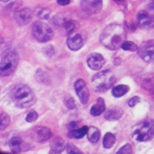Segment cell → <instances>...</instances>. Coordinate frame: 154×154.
Listing matches in <instances>:
<instances>
[{"label":"cell","instance_id":"6da1fadb","mask_svg":"<svg viewBox=\"0 0 154 154\" xmlns=\"http://www.w3.org/2000/svg\"><path fill=\"white\" fill-rule=\"evenodd\" d=\"M125 38L124 28L121 25L115 23L107 25L102 30L100 35L101 43L111 50H116L121 48Z\"/></svg>","mask_w":154,"mask_h":154},{"label":"cell","instance_id":"7a4b0ae2","mask_svg":"<svg viewBox=\"0 0 154 154\" xmlns=\"http://www.w3.org/2000/svg\"><path fill=\"white\" fill-rule=\"evenodd\" d=\"M10 97L14 105L20 108H28L35 102V97L32 90L22 84L16 85L11 88Z\"/></svg>","mask_w":154,"mask_h":154},{"label":"cell","instance_id":"3957f363","mask_svg":"<svg viewBox=\"0 0 154 154\" xmlns=\"http://www.w3.org/2000/svg\"><path fill=\"white\" fill-rule=\"evenodd\" d=\"M116 78L109 70H104L95 74L91 79V83L96 92H105L115 83Z\"/></svg>","mask_w":154,"mask_h":154},{"label":"cell","instance_id":"277c9868","mask_svg":"<svg viewBox=\"0 0 154 154\" xmlns=\"http://www.w3.org/2000/svg\"><path fill=\"white\" fill-rule=\"evenodd\" d=\"M132 137L138 141H146L154 137V120L141 121L132 128Z\"/></svg>","mask_w":154,"mask_h":154},{"label":"cell","instance_id":"5b68a950","mask_svg":"<svg viewBox=\"0 0 154 154\" xmlns=\"http://www.w3.org/2000/svg\"><path fill=\"white\" fill-rule=\"evenodd\" d=\"M19 62L18 55L13 51L7 52L1 60L0 73L2 76H7L12 74L16 70Z\"/></svg>","mask_w":154,"mask_h":154},{"label":"cell","instance_id":"8992f818","mask_svg":"<svg viewBox=\"0 0 154 154\" xmlns=\"http://www.w3.org/2000/svg\"><path fill=\"white\" fill-rule=\"evenodd\" d=\"M32 33L38 42L45 43L49 41L53 37L52 28L46 23L41 21H35L32 26Z\"/></svg>","mask_w":154,"mask_h":154},{"label":"cell","instance_id":"52a82bcc","mask_svg":"<svg viewBox=\"0 0 154 154\" xmlns=\"http://www.w3.org/2000/svg\"><path fill=\"white\" fill-rule=\"evenodd\" d=\"M139 56L146 63H154V40L143 43L138 49Z\"/></svg>","mask_w":154,"mask_h":154},{"label":"cell","instance_id":"ba28073f","mask_svg":"<svg viewBox=\"0 0 154 154\" xmlns=\"http://www.w3.org/2000/svg\"><path fill=\"white\" fill-rule=\"evenodd\" d=\"M74 88L77 96L81 103L85 105L87 103L90 93L85 82L82 79H79L74 83Z\"/></svg>","mask_w":154,"mask_h":154},{"label":"cell","instance_id":"9c48e42d","mask_svg":"<svg viewBox=\"0 0 154 154\" xmlns=\"http://www.w3.org/2000/svg\"><path fill=\"white\" fill-rule=\"evenodd\" d=\"M137 20L140 28L151 29L154 27V17L146 11H139L137 16Z\"/></svg>","mask_w":154,"mask_h":154},{"label":"cell","instance_id":"30bf717a","mask_svg":"<svg viewBox=\"0 0 154 154\" xmlns=\"http://www.w3.org/2000/svg\"><path fill=\"white\" fill-rule=\"evenodd\" d=\"M33 13L29 8H23L14 14V19L16 23L20 26H24L29 23L32 18Z\"/></svg>","mask_w":154,"mask_h":154},{"label":"cell","instance_id":"8fae6325","mask_svg":"<svg viewBox=\"0 0 154 154\" xmlns=\"http://www.w3.org/2000/svg\"><path fill=\"white\" fill-rule=\"evenodd\" d=\"M81 9L89 14L97 13L102 7V0H81Z\"/></svg>","mask_w":154,"mask_h":154},{"label":"cell","instance_id":"7c38bea8","mask_svg":"<svg viewBox=\"0 0 154 154\" xmlns=\"http://www.w3.org/2000/svg\"><path fill=\"white\" fill-rule=\"evenodd\" d=\"M103 57L99 53L94 52L91 54L87 59V64L88 67L94 70L100 69L105 64Z\"/></svg>","mask_w":154,"mask_h":154},{"label":"cell","instance_id":"4fadbf2b","mask_svg":"<svg viewBox=\"0 0 154 154\" xmlns=\"http://www.w3.org/2000/svg\"><path fill=\"white\" fill-rule=\"evenodd\" d=\"M67 47L72 51H76L81 48L83 45L82 36L79 33H71L69 35L66 41Z\"/></svg>","mask_w":154,"mask_h":154},{"label":"cell","instance_id":"5bb4252c","mask_svg":"<svg viewBox=\"0 0 154 154\" xmlns=\"http://www.w3.org/2000/svg\"><path fill=\"white\" fill-rule=\"evenodd\" d=\"M65 147L66 144L64 140L60 137H57L50 143V150L48 154H61Z\"/></svg>","mask_w":154,"mask_h":154},{"label":"cell","instance_id":"9a60e30c","mask_svg":"<svg viewBox=\"0 0 154 154\" xmlns=\"http://www.w3.org/2000/svg\"><path fill=\"white\" fill-rule=\"evenodd\" d=\"M52 133L51 130L45 126H39L37 128L35 131V138L38 142L45 141L51 138Z\"/></svg>","mask_w":154,"mask_h":154},{"label":"cell","instance_id":"2e32d148","mask_svg":"<svg viewBox=\"0 0 154 154\" xmlns=\"http://www.w3.org/2000/svg\"><path fill=\"white\" fill-rule=\"evenodd\" d=\"M123 112L119 106H114L109 108L105 114L104 118L108 121H115L120 119L123 116Z\"/></svg>","mask_w":154,"mask_h":154},{"label":"cell","instance_id":"e0dca14e","mask_svg":"<svg viewBox=\"0 0 154 154\" xmlns=\"http://www.w3.org/2000/svg\"><path fill=\"white\" fill-rule=\"evenodd\" d=\"M105 109V104L102 97H98L97 102L90 108V114L93 116H99Z\"/></svg>","mask_w":154,"mask_h":154},{"label":"cell","instance_id":"ac0fdd59","mask_svg":"<svg viewBox=\"0 0 154 154\" xmlns=\"http://www.w3.org/2000/svg\"><path fill=\"white\" fill-rule=\"evenodd\" d=\"M140 83L144 89L154 92V75L152 74H146L143 76Z\"/></svg>","mask_w":154,"mask_h":154},{"label":"cell","instance_id":"d6986e66","mask_svg":"<svg viewBox=\"0 0 154 154\" xmlns=\"http://www.w3.org/2000/svg\"><path fill=\"white\" fill-rule=\"evenodd\" d=\"M88 127L84 126L79 129H75L71 131H69L67 134V136L69 138L72 139H81L83 138L88 132Z\"/></svg>","mask_w":154,"mask_h":154},{"label":"cell","instance_id":"ffe728a7","mask_svg":"<svg viewBox=\"0 0 154 154\" xmlns=\"http://www.w3.org/2000/svg\"><path fill=\"white\" fill-rule=\"evenodd\" d=\"M22 139L19 137L11 138L9 142V146L13 154H19L22 149Z\"/></svg>","mask_w":154,"mask_h":154},{"label":"cell","instance_id":"44dd1931","mask_svg":"<svg viewBox=\"0 0 154 154\" xmlns=\"http://www.w3.org/2000/svg\"><path fill=\"white\" fill-rule=\"evenodd\" d=\"M100 132L98 128L94 126H90L88 128L87 134V139L92 143H95L98 141L100 138Z\"/></svg>","mask_w":154,"mask_h":154},{"label":"cell","instance_id":"7402d4cb","mask_svg":"<svg viewBox=\"0 0 154 154\" xmlns=\"http://www.w3.org/2000/svg\"><path fill=\"white\" fill-rule=\"evenodd\" d=\"M129 90V87L125 84L117 85L112 89V94L115 97H120L126 94Z\"/></svg>","mask_w":154,"mask_h":154},{"label":"cell","instance_id":"603a6c76","mask_svg":"<svg viewBox=\"0 0 154 154\" xmlns=\"http://www.w3.org/2000/svg\"><path fill=\"white\" fill-rule=\"evenodd\" d=\"M116 137L111 132H106L103 138L102 144L105 149H108L112 147L116 143Z\"/></svg>","mask_w":154,"mask_h":154},{"label":"cell","instance_id":"cb8c5ba5","mask_svg":"<svg viewBox=\"0 0 154 154\" xmlns=\"http://www.w3.org/2000/svg\"><path fill=\"white\" fill-rule=\"evenodd\" d=\"M34 13L37 17L40 18L41 19L47 20L50 17L51 11H50V10H49L46 8L38 7L35 9Z\"/></svg>","mask_w":154,"mask_h":154},{"label":"cell","instance_id":"d4e9b609","mask_svg":"<svg viewBox=\"0 0 154 154\" xmlns=\"http://www.w3.org/2000/svg\"><path fill=\"white\" fill-rule=\"evenodd\" d=\"M67 20L65 16L62 14H56L52 19V23L57 27H63L64 23Z\"/></svg>","mask_w":154,"mask_h":154},{"label":"cell","instance_id":"484cf974","mask_svg":"<svg viewBox=\"0 0 154 154\" xmlns=\"http://www.w3.org/2000/svg\"><path fill=\"white\" fill-rule=\"evenodd\" d=\"M35 78L39 82H42L44 84H47L50 82L49 77L48 76V74L43 72L42 69H38L35 74Z\"/></svg>","mask_w":154,"mask_h":154},{"label":"cell","instance_id":"4316f807","mask_svg":"<svg viewBox=\"0 0 154 154\" xmlns=\"http://www.w3.org/2000/svg\"><path fill=\"white\" fill-rule=\"evenodd\" d=\"M121 48L125 51H129L131 52H134L138 49L137 45L131 41H125L122 45Z\"/></svg>","mask_w":154,"mask_h":154},{"label":"cell","instance_id":"83f0119b","mask_svg":"<svg viewBox=\"0 0 154 154\" xmlns=\"http://www.w3.org/2000/svg\"><path fill=\"white\" fill-rule=\"evenodd\" d=\"M10 122V118L9 116L5 112L1 113V126L0 129L1 131L5 130L8 126Z\"/></svg>","mask_w":154,"mask_h":154},{"label":"cell","instance_id":"f1b7e54d","mask_svg":"<svg viewBox=\"0 0 154 154\" xmlns=\"http://www.w3.org/2000/svg\"><path fill=\"white\" fill-rule=\"evenodd\" d=\"M64 102L66 107L70 109H74L76 107V105L74 98L70 96H66L64 100Z\"/></svg>","mask_w":154,"mask_h":154},{"label":"cell","instance_id":"f546056e","mask_svg":"<svg viewBox=\"0 0 154 154\" xmlns=\"http://www.w3.org/2000/svg\"><path fill=\"white\" fill-rule=\"evenodd\" d=\"M67 154H84L74 144L69 143L66 147Z\"/></svg>","mask_w":154,"mask_h":154},{"label":"cell","instance_id":"4dcf8cb0","mask_svg":"<svg viewBox=\"0 0 154 154\" xmlns=\"http://www.w3.org/2000/svg\"><path fill=\"white\" fill-rule=\"evenodd\" d=\"M38 115L37 112L35 110L32 109L27 114L25 120L27 122L32 123L35 122L38 119Z\"/></svg>","mask_w":154,"mask_h":154},{"label":"cell","instance_id":"1f68e13d","mask_svg":"<svg viewBox=\"0 0 154 154\" xmlns=\"http://www.w3.org/2000/svg\"><path fill=\"white\" fill-rule=\"evenodd\" d=\"M116 154H132L131 146L127 143L122 146Z\"/></svg>","mask_w":154,"mask_h":154},{"label":"cell","instance_id":"d6a6232c","mask_svg":"<svg viewBox=\"0 0 154 154\" xmlns=\"http://www.w3.org/2000/svg\"><path fill=\"white\" fill-rule=\"evenodd\" d=\"M75 27V24L73 23L72 21L70 20H67L64 23L63 26V28L64 29L66 32L69 34H70L71 33H72V31L74 29Z\"/></svg>","mask_w":154,"mask_h":154},{"label":"cell","instance_id":"836d02e7","mask_svg":"<svg viewBox=\"0 0 154 154\" xmlns=\"http://www.w3.org/2000/svg\"><path fill=\"white\" fill-rule=\"evenodd\" d=\"M43 53L48 57H51L55 54V49L53 46L49 45L43 48Z\"/></svg>","mask_w":154,"mask_h":154},{"label":"cell","instance_id":"e575fe53","mask_svg":"<svg viewBox=\"0 0 154 154\" xmlns=\"http://www.w3.org/2000/svg\"><path fill=\"white\" fill-rule=\"evenodd\" d=\"M140 97L138 96H135L129 99L128 102V105L130 107H134L137 103H138L140 102Z\"/></svg>","mask_w":154,"mask_h":154},{"label":"cell","instance_id":"d590c367","mask_svg":"<svg viewBox=\"0 0 154 154\" xmlns=\"http://www.w3.org/2000/svg\"><path fill=\"white\" fill-rule=\"evenodd\" d=\"M77 127V123L76 122H70L68 125H67V128L69 131H71V130H73V129H75Z\"/></svg>","mask_w":154,"mask_h":154},{"label":"cell","instance_id":"8d00e7d4","mask_svg":"<svg viewBox=\"0 0 154 154\" xmlns=\"http://www.w3.org/2000/svg\"><path fill=\"white\" fill-rule=\"evenodd\" d=\"M70 0H57V4L60 5L64 6L69 4Z\"/></svg>","mask_w":154,"mask_h":154},{"label":"cell","instance_id":"74e56055","mask_svg":"<svg viewBox=\"0 0 154 154\" xmlns=\"http://www.w3.org/2000/svg\"><path fill=\"white\" fill-rule=\"evenodd\" d=\"M149 8L154 11V0H150V2L149 4Z\"/></svg>","mask_w":154,"mask_h":154},{"label":"cell","instance_id":"f35d334b","mask_svg":"<svg viewBox=\"0 0 154 154\" xmlns=\"http://www.w3.org/2000/svg\"><path fill=\"white\" fill-rule=\"evenodd\" d=\"M116 2H117V3H122V2H124V1L125 0H114Z\"/></svg>","mask_w":154,"mask_h":154},{"label":"cell","instance_id":"ab89813d","mask_svg":"<svg viewBox=\"0 0 154 154\" xmlns=\"http://www.w3.org/2000/svg\"><path fill=\"white\" fill-rule=\"evenodd\" d=\"M0 154H13V153H8V152H3V151H1Z\"/></svg>","mask_w":154,"mask_h":154},{"label":"cell","instance_id":"60d3db41","mask_svg":"<svg viewBox=\"0 0 154 154\" xmlns=\"http://www.w3.org/2000/svg\"><path fill=\"white\" fill-rule=\"evenodd\" d=\"M2 2H8V1H9L10 0H1Z\"/></svg>","mask_w":154,"mask_h":154}]
</instances>
